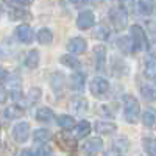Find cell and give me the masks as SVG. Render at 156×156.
<instances>
[{
  "instance_id": "cell-1",
  "label": "cell",
  "mask_w": 156,
  "mask_h": 156,
  "mask_svg": "<svg viewBox=\"0 0 156 156\" xmlns=\"http://www.w3.org/2000/svg\"><path fill=\"white\" fill-rule=\"evenodd\" d=\"M140 114V105L137 98L133 95H125L123 97V115L128 123H136Z\"/></svg>"
},
{
  "instance_id": "cell-2",
  "label": "cell",
  "mask_w": 156,
  "mask_h": 156,
  "mask_svg": "<svg viewBox=\"0 0 156 156\" xmlns=\"http://www.w3.org/2000/svg\"><path fill=\"white\" fill-rule=\"evenodd\" d=\"M129 37L133 41V45H134V51H140V50H147L148 48V39H147V34L144 31V28L140 25H133L129 28Z\"/></svg>"
},
{
  "instance_id": "cell-3",
  "label": "cell",
  "mask_w": 156,
  "mask_h": 156,
  "mask_svg": "<svg viewBox=\"0 0 156 156\" xmlns=\"http://www.w3.org/2000/svg\"><path fill=\"white\" fill-rule=\"evenodd\" d=\"M109 19L111 22L114 23V28L115 30H123L126 28V23H128V12L126 9L123 8V5H119V6H114L109 9Z\"/></svg>"
},
{
  "instance_id": "cell-4",
  "label": "cell",
  "mask_w": 156,
  "mask_h": 156,
  "mask_svg": "<svg viewBox=\"0 0 156 156\" xmlns=\"http://www.w3.org/2000/svg\"><path fill=\"white\" fill-rule=\"evenodd\" d=\"M11 134H12V139H14L17 144H25L30 137V123L25 122V120L16 123L14 128H12V131H11Z\"/></svg>"
},
{
  "instance_id": "cell-5",
  "label": "cell",
  "mask_w": 156,
  "mask_h": 156,
  "mask_svg": "<svg viewBox=\"0 0 156 156\" xmlns=\"http://www.w3.org/2000/svg\"><path fill=\"white\" fill-rule=\"evenodd\" d=\"M14 36H16L17 41L22 42V44H31L33 39H34V31H33V28L30 27V25L20 23L14 30Z\"/></svg>"
},
{
  "instance_id": "cell-6",
  "label": "cell",
  "mask_w": 156,
  "mask_h": 156,
  "mask_svg": "<svg viewBox=\"0 0 156 156\" xmlns=\"http://www.w3.org/2000/svg\"><path fill=\"white\" fill-rule=\"evenodd\" d=\"M90 92H92V95L95 97H103V95H106L108 94V90H109V83L106 78H103V76H95L92 81H90Z\"/></svg>"
},
{
  "instance_id": "cell-7",
  "label": "cell",
  "mask_w": 156,
  "mask_h": 156,
  "mask_svg": "<svg viewBox=\"0 0 156 156\" xmlns=\"http://www.w3.org/2000/svg\"><path fill=\"white\" fill-rule=\"evenodd\" d=\"M95 25V16L90 9H83L76 17V27L80 30H89Z\"/></svg>"
},
{
  "instance_id": "cell-8",
  "label": "cell",
  "mask_w": 156,
  "mask_h": 156,
  "mask_svg": "<svg viewBox=\"0 0 156 156\" xmlns=\"http://www.w3.org/2000/svg\"><path fill=\"white\" fill-rule=\"evenodd\" d=\"M101 148H103V140L100 137L87 139L83 144V147H81V150H83V153L86 156H97L101 151Z\"/></svg>"
},
{
  "instance_id": "cell-9",
  "label": "cell",
  "mask_w": 156,
  "mask_h": 156,
  "mask_svg": "<svg viewBox=\"0 0 156 156\" xmlns=\"http://www.w3.org/2000/svg\"><path fill=\"white\" fill-rule=\"evenodd\" d=\"M87 48V42L83 37H72L67 42V50L70 55H81Z\"/></svg>"
},
{
  "instance_id": "cell-10",
  "label": "cell",
  "mask_w": 156,
  "mask_h": 156,
  "mask_svg": "<svg viewBox=\"0 0 156 156\" xmlns=\"http://www.w3.org/2000/svg\"><path fill=\"white\" fill-rule=\"evenodd\" d=\"M94 59H95L97 72L105 70V66H106V48H105V45H95L94 47Z\"/></svg>"
},
{
  "instance_id": "cell-11",
  "label": "cell",
  "mask_w": 156,
  "mask_h": 156,
  "mask_svg": "<svg viewBox=\"0 0 156 156\" xmlns=\"http://www.w3.org/2000/svg\"><path fill=\"white\" fill-rule=\"evenodd\" d=\"M69 108H70V111H73L76 114H83V112L87 111L89 103H87V100L84 97L76 95V97H72V100L69 101Z\"/></svg>"
},
{
  "instance_id": "cell-12",
  "label": "cell",
  "mask_w": 156,
  "mask_h": 156,
  "mask_svg": "<svg viewBox=\"0 0 156 156\" xmlns=\"http://www.w3.org/2000/svg\"><path fill=\"white\" fill-rule=\"evenodd\" d=\"M56 144L59 145L61 150H67V151H72L76 148V140L66 133H61L56 136Z\"/></svg>"
},
{
  "instance_id": "cell-13",
  "label": "cell",
  "mask_w": 156,
  "mask_h": 156,
  "mask_svg": "<svg viewBox=\"0 0 156 156\" xmlns=\"http://www.w3.org/2000/svg\"><path fill=\"white\" fill-rule=\"evenodd\" d=\"M84 84H86V75L80 70L73 72L70 76V89L76 90V92H81V90H84Z\"/></svg>"
},
{
  "instance_id": "cell-14",
  "label": "cell",
  "mask_w": 156,
  "mask_h": 156,
  "mask_svg": "<svg viewBox=\"0 0 156 156\" xmlns=\"http://www.w3.org/2000/svg\"><path fill=\"white\" fill-rule=\"evenodd\" d=\"M140 95L144 97L145 100L151 101V100H156V83L154 81H145L140 84Z\"/></svg>"
},
{
  "instance_id": "cell-15",
  "label": "cell",
  "mask_w": 156,
  "mask_h": 156,
  "mask_svg": "<svg viewBox=\"0 0 156 156\" xmlns=\"http://www.w3.org/2000/svg\"><path fill=\"white\" fill-rule=\"evenodd\" d=\"M115 129H117V126H115V123H112V122L98 120V122L95 123V133L100 134V136H109V134L115 133Z\"/></svg>"
},
{
  "instance_id": "cell-16",
  "label": "cell",
  "mask_w": 156,
  "mask_h": 156,
  "mask_svg": "<svg viewBox=\"0 0 156 156\" xmlns=\"http://www.w3.org/2000/svg\"><path fill=\"white\" fill-rule=\"evenodd\" d=\"M64 86H66V78H64V75L59 72H55L53 76H51V89H53V92L56 95H62Z\"/></svg>"
},
{
  "instance_id": "cell-17",
  "label": "cell",
  "mask_w": 156,
  "mask_h": 156,
  "mask_svg": "<svg viewBox=\"0 0 156 156\" xmlns=\"http://www.w3.org/2000/svg\"><path fill=\"white\" fill-rule=\"evenodd\" d=\"M144 75L150 81L156 80V58L154 56H148L147 58V61L144 64Z\"/></svg>"
},
{
  "instance_id": "cell-18",
  "label": "cell",
  "mask_w": 156,
  "mask_h": 156,
  "mask_svg": "<svg viewBox=\"0 0 156 156\" xmlns=\"http://www.w3.org/2000/svg\"><path fill=\"white\" fill-rule=\"evenodd\" d=\"M142 123L145 128H156V109L154 108H147L142 114Z\"/></svg>"
},
{
  "instance_id": "cell-19",
  "label": "cell",
  "mask_w": 156,
  "mask_h": 156,
  "mask_svg": "<svg viewBox=\"0 0 156 156\" xmlns=\"http://www.w3.org/2000/svg\"><path fill=\"white\" fill-rule=\"evenodd\" d=\"M117 47L126 55L134 53V45H133V41H131L129 36H120L119 39H117Z\"/></svg>"
},
{
  "instance_id": "cell-20",
  "label": "cell",
  "mask_w": 156,
  "mask_h": 156,
  "mask_svg": "<svg viewBox=\"0 0 156 156\" xmlns=\"http://www.w3.org/2000/svg\"><path fill=\"white\" fill-rule=\"evenodd\" d=\"M36 39H37L39 44H42V45H50L51 42H53V33H51L50 28L44 27V28H41V30L37 31Z\"/></svg>"
},
{
  "instance_id": "cell-21",
  "label": "cell",
  "mask_w": 156,
  "mask_h": 156,
  "mask_svg": "<svg viewBox=\"0 0 156 156\" xmlns=\"http://www.w3.org/2000/svg\"><path fill=\"white\" fill-rule=\"evenodd\" d=\"M136 6H137V11L140 12L142 16H151L154 12V9H156V3L150 2V0H142V2H137Z\"/></svg>"
},
{
  "instance_id": "cell-22",
  "label": "cell",
  "mask_w": 156,
  "mask_h": 156,
  "mask_svg": "<svg viewBox=\"0 0 156 156\" xmlns=\"http://www.w3.org/2000/svg\"><path fill=\"white\" fill-rule=\"evenodd\" d=\"M50 139H51V133L48 131V129H45V128H39V129H36L34 134H33L34 144H39V145L47 144Z\"/></svg>"
},
{
  "instance_id": "cell-23",
  "label": "cell",
  "mask_w": 156,
  "mask_h": 156,
  "mask_svg": "<svg viewBox=\"0 0 156 156\" xmlns=\"http://www.w3.org/2000/svg\"><path fill=\"white\" fill-rule=\"evenodd\" d=\"M53 111H51L50 108H47V106H42V108H39L37 111H36V120L37 122H41V123H48V122H51L53 120Z\"/></svg>"
},
{
  "instance_id": "cell-24",
  "label": "cell",
  "mask_w": 156,
  "mask_h": 156,
  "mask_svg": "<svg viewBox=\"0 0 156 156\" xmlns=\"http://www.w3.org/2000/svg\"><path fill=\"white\" fill-rule=\"evenodd\" d=\"M39 61H41V55H39L37 50H30L27 53V58H25V66L28 69H36L39 66Z\"/></svg>"
},
{
  "instance_id": "cell-25",
  "label": "cell",
  "mask_w": 156,
  "mask_h": 156,
  "mask_svg": "<svg viewBox=\"0 0 156 156\" xmlns=\"http://www.w3.org/2000/svg\"><path fill=\"white\" fill-rule=\"evenodd\" d=\"M25 114L23 111V106H19V105H11L9 108H6L3 111V115L6 117V119L12 120V119H19V117H22Z\"/></svg>"
},
{
  "instance_id": "cell-26",
  "label": "cell",
  "mask_w": 156,
  "mask_h": 156,
  "mask_svg": "<svg viewBox=\"0 0 156 156\" xmlns=\"http://www.w3.org/2000/svg\"><path fill=\"white\" fill-rule=\"evenodd\" d=\"M56 122H58V125L62 128V129H72V128H75L76 126V122H75V119L72 115H67V114H61V115H58V119H56Z\"/></svg>"
},
{
  "instance_id": "cell-27",
  "label": "cell",
  "mask_w": 156,
  "mask_h": 156,
  "mask_svg": "<svg viewBox=\"0 0 156 156\" xmlns=\"http://www.w3.org/2000/svg\"><path fill=\"white\" fill-rule=\"evenodd\" d=\"M14 51H16V45L12 44V41H9V39H6V41H3L2 44H0V56L2 58L12 56Z\"/></svg>"
},
{
  "instance_id": "cell-28",
  "label": "cell",
  "mask_w": 156,
  "mask_h": 156,
  "mask_svg": "<svg viewBox=\"0 0 156 156\" xmlns=\"http://www.w3.org/2000/svg\"><path fill=\"white\" fill-rule=\"evenodd\" d=\"M94 36H95L97 39H101V41H108L109 36H111V28H109V25H106V23H98L97 28H95Z\"/></svg>"
},
{
  "instance_id": "cell-29",
  "label": "cell",
  "mask_w": 156,
  "mask_h": 156,
  "mask_svg": "<svg viewBox=\"0 0 156 156\" xmlns=\"http://www.w3.org/2000/svg\"><path fill=\"white\" fill-rule=\"evenodd\" d=\"M61 64L66 66V67H69V69H73V70H76L78 67H80V61H78L73 55H70V53L61 56Z\"/></svg>"
},
{
  "instance_id": "cell-30",
  "label": "cell",
  "mask_w": 156,
  "mask_h": 156,
  "mask_svg": "<svg viewBox=\"0 0 156 156\" xmlns=\"http://www.w3.org/2000/svg\"><path fill=\"white\" fill-rule=\"evenodd\" d=\"M8 14H9V19H11V20H23V19H28V17H30V14H28L25 9L12 8V6H9Z\"/></svg>"
},
{
  "instance_id": "cell-31",
  "label": "cell",
  "mask_w": 156,
  "mask_h": 156,
  "mask_svg": "<svg viewBox=\"0 0 156 156\" xmlns=\"http://www.w3.org/2000/svg\"><path fill=\"white\" fill-rule=\"evenodd\" d=\"M75 133H76V137H86V136H89V133H90V123L87 120L78 122L76 126H75Z\"/></svg>"
},
{
  "instance_id": "cell-32",
  "label": "cell",
  "mask_w": 156,
  "mask_h": 156,
  "mask_svg": "<svg viewBox=\"0 0 156 156\" xmlns=\"http://www.w3.org/2000/svg\"><path fill=\"white\" fill-rule=\"evenodd\" d=\"M142 144H144V148L148 156H156V139L154 137H145L142 140Z\"/></svg>"
},
{
  "instance_id": "cell-33",
  "label": "cell",
  "mask_w": 156,
  "mask_h": 156,
  "mask_svg": "<svg viewBox=\"0 0 156 156\" xmlns=\"http://www.w3.org/2000/svg\"><path fill=\"white\" fill-rule=\"evenodd\" d=\"M39 98H41V89L39 87H33L28 92V103H36Z\"/></svg>"
},
{
  "instance_id": "cell-34",
  "label": "cell",
  "mask_w": 156,
  "mask_h": 156,
  "mask_svg": "<svg viewBox=\"0 0 156 156\" xmlns=\"http://www.w3.org/2000/svg\"><path fill=\"white\" fill-rule=\"evenodd\" d=\"M31 5V2H17V0H11V2H8V6H12V8H28Z\"/></svg>"
},
{
  "instance_id": "cell-35",
  "label": "cell",
  "mask_w": 156,
  "mask_h": 156,
  "mask_svg": "<svg viewBox=\"0 0 156 156\" xmlns=\"http://www.w3.org/2000/svg\"><path fill=\"white\" fill-rule=\"evenodd\" d=\"M34 154H36V156H50V154H51V148L42 145V147L36 148V153H34Z\"/></svg>"
},
{
  "instance_id": "cell-36",
  "label": "cell",
  "mask_w": 156,
  "mask_h": 156,
  "mask_svg": "<svg viewBox=\"0 0 156 156\" xmlns=\"http://www.w3.org/2000/svg\"><path fill=\"white\" fill-rule=\"evenodd\" d=\"M6 98H8V92H6V89L0 84V105H3V103L6 101Z\"/></svg>"
},
{
  "instance_id": "cell-37",
  "label": "cell",
  "mask_w": 156,
  "mask_h": 156,
  "mask_svg": "<svg viewBox=\"0 0 156 156\" xmlns=\"http://www.w3.org/2000/svg\"><path fill=\"white\" fill-rule=\"evenodd\" d=\"M103 156H122V153L112 147V148H109V150H106L105 153H103Z\"/></svg>"
},
{
  "instance_id": "cell-38",
  "label": "cell",
  "mask_w": 156,
  "mask_h": 156,
  "mask_svg": "<svg viewBox=\"0 0 156 156\" xmlns=\"http://www.w3.org/2000/svg\"><path fill=\"white\" fill-rule=\"evenodd\" d=\"M8 75H9V72L3 67V66H0V81H3V80H6L8 78Z\"/></svg>"
},
{
  "instance_id": "cell-39",
  "label": "cell",
  "mask_w": 156,
  "mask_h": 156,
  "mask_svg": "<svg viewBox=\"0 0 156 156\" xmlns=\"http://www.w3.org/2000/svg\"><path fill=\"white\" fill-rule=\"evenodd\" d=\"M17 156H34V153L31 150H20Z\"/></svg>"
},
{
  "instance_id": "cell-40",
  "label": "cell",
  "mask_w": 156,
  "mask_h": 156,
  "mask_svg": "<svg viewBox=\"0 0 156 156\" xmlns=\"http://www.w3.org/2000/svg\"><path fill=\"white\" fill-rule=\"evenodd\" d=\"M145 156H148V154H145Z\"/></svg>"
}]
</instances>
